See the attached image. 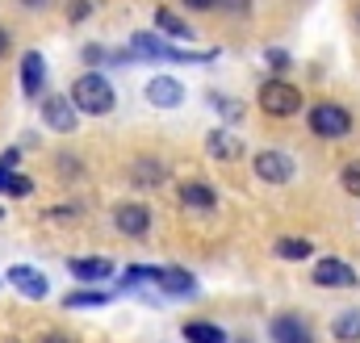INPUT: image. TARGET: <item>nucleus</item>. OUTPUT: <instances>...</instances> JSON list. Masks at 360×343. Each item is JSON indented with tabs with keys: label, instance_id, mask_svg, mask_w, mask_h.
Wrapping results in <instances>:
<instances>
[{
	"label": "nucleus",
	"instance_id": "obj_1",
	"mask_svg": "<svg viewBox=\"0 0 360 343\" xmlns=\"http://www.w3.org/2000/svg\"><path fill=\"white\" fill-rule=\"evenodd\" d=\"M72 105H76V113L105 117V113H113L117 96H113V84H109L101 72H84V76L72 84Z\"/></svg>",
	"mask_w": 360,
	"mask_h": 343
},
{
	"label": "nucleus",
	"instance_id": "obj_2",
	"mask_svg": "<svg viewBox=\"0 0 360 343\" xmlns=\"http://www.w3.org/2000/svg\"><path fill=\"white\" fill-rule=\"evenodd\" d=\"M260 109L269 117H293V113H302V92H297V84L272 76L260 84Z\"/></svg>",
	"mask_w": 360,
	"mask_h": 343
},
{
	"label": "nucleus",
	"instance_id": "obj_3",
	"mask_svg": "<svg viewBox=\"0 0 360 343\" xmlns=\"http://www.w3.org/2000/svg\"><path fill=\"white\" fill-rule=\"evenodd\" d=\"M306 122H310V134H319V138H344L352 130V113L335 101H319L306 113Z\"/></svg>",
	"mask_w": 360,
	"mask_h": 343
},
{
	"label": "nucleus",
	"instance_id": "obj_4",
	"mask_svg": "<svg viewBox=\"0 0 360 343\" xmlns=\"http://www.w3.org/2000/svg\"><path fill=\"white\" fill-rule=\"evenodd\" d=\"M126 59H180V63H197V59H210V55H197V51H172L164 38L155 34H130V55Z\"/></svg>",
	"mask_w": 360,
	"mask_h": 343
},
{
	"label": "nucleus",
	"instance_id": "obj_5",
	"mask_svg": "<svg viewBox=\"0 0 360 343\" xmlns=\"http://www.w3.org/2000/svg\"><path fill=\"white\" fill-rule=\"evenodd\" d=\"M310 280H314L319 289H356V285H360V280H356V268H352L348 259H335V256L319 259Z\"/></svg>",
	"mask_w": 360,
	"mask_h": 343
},
{
	"label": "nucleus",
	"instance_id": "obj_6",
	"mask_svg": "<svg viewBox=\"0 0 360 343\" xmlns=\"http://www.w3.org/2000/svg\"><path fill=\"white\" fill-rule=\"evenodd\" d=\"M42 122H46L51 130H59V134H72V130H76V122H80V113H76L72 96L55 92V96H46V101H42Z\"/></svg>",
	"mask_w": 360,
	"mask_h": 343
},
{
	"label": "nucleus",
	"instance_id": "obj_7",
	"mask_svg": "<svg viewBox=\"0 0 360 343\" xmlns=\"http://www.w3.org/2000/svg\"><path fill=\"white\" fill-rule=\"evenodd\" d=\"M4 280L21 293V297H30V302H42L46 293H51V285H46V276L38 272V268H30V264H13L8 272H4Z\"/></svg>",
	"mask_w": 360,
	"mask_h": 343
},
{
	"label": "nucleus",
	"instance_id": "obj_8",
	"mask_svg": "<svg viewBox=\"0 0 360 343\" xmlns=\"http://www.w3.org/2000/svg\"><path fill=\"white\" fill-rule=\"evenodd\" d=\"M272 343H314V331H310V323L302 318V314H293V310H285V314H276L269 327Z\"/></svg>",
	"mask_w": 360,
	"mask_h": 343
},
{
	"label": "nucleus",
	"instance_id": "obj_9",
	"mask_svg": "<svg viewBox=\"0 0 360 343\" xmlns=\"http://www.w3.org/2000/svg\"><path fill=\"white\" fill-rule=\"evenodd\" d=\"M113 226H117L122 235H130V239H143V235L151 231V209L139 205V201H126V205H117Z\"/></svg>",
	"mask_w": 360,
	"mask_h": 343
},
{
	"label": "nucleus",
	"instance_id": "obj_10",
	"mask_svg": "<svg viewBox=\"0 0 360 343\" xmlns=\"http://www.w3.org/2000/svg\"><path fill=\"white\" fill-rule=\"evenodd\" d=\"M155 289H160L164 297H197V276H193L188 268L168 264V268H160V280H155Z\"/></svg>",
	"mask_w": 360,
	"mask_h": 343
},
{
	"label": "nucleus",
	"instance_id": "obj_11",
	"mask_svg": "<svg viewBox=\"0 0 360 343\" xmlns=\"http://www.w3.org/2000/svg\"><path fill=\"white\" fill-rule=\"evenodd\" d=\"M256 176L264 184H289L293 180V160L285 151H260L256 155Z\"/></svg>",
	"mask_w": 360,
	"mask_h": 343
},
{
	"label": "nucleus",
	"instance_id": "obj_12",
	"mask_svg": "<svg viewBox=\"0 0 360 343\" xmlns=\"http://www.w3.org/2000/svg\"><path fill=\"white\" fill-rule=\"evenodd\" d=\"M42 88H46V59H42L38 51H25V55H21V92H25L30 101H38Z\"/></svg>",
	"mask_w": 360,
	"mask_h": 343
},
{
	"label": "nucleus",
	"instance_id": "obj_13",
	"mask_svg": "<svg viewBox=\"0 0 360 343\" xmlns=\"http://www.w3.org/2000/svg\"><path fill=\"white\" fill-rule=\"evenodd\" d=\"M147 101L155 109H176L180 101H184V88L172 76H155V80H147Z\"/></svg>",
	"mask_w": 360,
	"mask_h": 343
},
{
	"label": "nucleus",
	"instance_id": "obj_14",
	"mask_svg": "<svg viewBox=\"0 0 360 343\" xmlns=\"http://www.w3.org/2000/svg\"><path fill=\"white\" fill-rule=\"evenodd\" d=\"M68 268H72V276L84 280V285H96V280H109V276H113V264L105 256H76Z\"/></svg>",
	"mask_w": 360,
	"mask_h": 343
},
{
	"label": "nucleus",
	"instance_id": "obj_15",
	"mask_svg": "<svg viewBox=\"0 0 360 343\" xmlns=\"http://www.w3.org/2000/svg\"><path fill=\"white\" fill-rule=\"evenodd\" d=\"M180 201H184L193 214H210V209L218 205V197H214V188H210L205 180H184V184H180Z\"/></svg>",
	"mask_w": 360,
	"mask_h": 343
},
{
	"label": "nucleus",
	"instance_id": "obj_16",
	"mask_svg": "<svg viewBox=\"0 0 360 343\" xmlns=\"http://www.w3.org/2000/svg\"><path fill=\"white\" fill-rule=\"evenodd\" d=\"M155 30H160V34H168V38H180V42H188V38H193V25H188V21H180L168 4H160V8H155Z\"/></svg>",
	"mask_w": 360,
	"mask_h": 343
},
{
	"label": "nucleus",
	"instance_id": "obj_17",
	"mask_svg": "<svg viewBox=\"0 0 360 343\" xmlns=\"http://www.w3.org/2000/svg\"><path fill=\"white\" fill-rule=\"evenodd\" d=\"M205 143H210V155H214V160H239V155H243V143H239L235 134H226V130H214Z\"/></svg>",
	"mask_w": 360,
	"mask_h": 343
},
{
	"label": "nucleus",
	"instance_id": "obj_18",
	"mask_svg": "<svg viewBox=\"0 0 360 343\" xmlns=\"http://www.w3.org/2000/svg\"><path fill=\"white\" fill-rule=\"evenodd\" d=\"M184 339L188 343H226V331H222L218 323H201V318H193V323H184Z\"/></svg>",
	"mask_w": 360,
	"mask_h": 343
},
{
	"label": "nucleus",
	"instance_id": "obj_19",
	"mask_svg": "<svg viewBox=\"0 0 360 343\" xmlns=\"http://www.w3.org/2000/svg\"><path fill=\"white\" fill-rule=\"evenodd\" d=\"M331 335H335L340 343H360V310H344V314H335Z\"/></svg>",
	"mask_w": 360,
	"mask_h": 343
},
{
	"label": "nucleus",
	"instance_id": "obj_20",
	"mask_svg": "<svg viewBox=\"0 0 360 343\" xmlns=\"http://www.w3.org/2000/svg\"><path fill=\"white\" fill-rule=\"evenodd\" d=\"M109 302V293L105 289H76V293H68L63 297V306L68 310H96V306H105Z\"/></svg>",
	"mask_w": 360,
	"mask_h": 343
},
{
	"label": "nucleus",
	"instance_id": "obj_21",
	"mask_svg": "<svg viewBox=\"0 0 360 343\" xmlns=\"http://www.w3.org/2000/svg\"><path fill=\"white\" fill-rule=\"evenodd\" d=\"M155 280H160V268H151V264H130L122 272V289H139V285H155Z\"/></svg>",
	"mask_w": 360,
	"mask_h": 343
},
{
	"label": "nucleus",
	"instance_id": "obj_22",
	"mask_svg": "<svg viewBox=\"0 0 360 343\" xmlns=\"http://www.w3.org/2000/svg\"><path fill=\"white\" fill-rule=\"evenodd\" d=\"M276 256L281 259H310L314 256V243H310V239H293V235H285V239H276Z\"/></svg>",
	"mask_w": 360,
	"mask_h": 343
},
{
	"label": "nucleus",
	"instance_id": "obj_23",
	"mask_svg": "<svg viewBox=\"0 0 360 343\" xmlns=\"http://www.w3.org/2000/svg\"><path fill=\"white\" fill-rule=\"evenodd\" d=\"M340 184L352 193V197H360V160H352V164H344V172H340Z\"/></svg>",
	"mask_w": 360,
	"mask_h": 343
},
{
	"label": "nucleus",
	"instance_id": "obj_24",
	"mask_svg": "<svg viewBox=\"0 0 360 343\" xmlns=\"http://www.w3.org/2000/svg\"><path fill=\"white\" fill-rule=\"evenodd\" d=\"M30 193H34V180L21 176V172H13V180H8V197H30Z\"/></svg>",
	"mask_w": 360,
	"mask_h": 343
},
{
	"label": "nucleus",
	"instance_id": "obj_25",
	"mask_svg": "<svg viewBox=\"0 0 360 343\" xmlns=\"http://www.w3.org/2000/svg\"><path fill=\"white\" fill-rule=\"evenodd\" d=\"M89 13H92V4H89V0H72V4H68V21H72V25L89 21Z\"/></svg>",
	"mask_w": 360,
	"mask_h": 343
},
{
	"label": "nucleus",
	"instance_id": "obj_26",
	"mask_svg": "<svg viewBox=\"0 0 360 343\" xmlns=\"http://www.w3.org/2000/svg\"><path fill=\"white\" fill-rule=\"evenodd\" d=\"M218 4H226L235 17H248V13H252V0H218Z\"/></svg>",
	"mask_w": 360,
	"mask_h": 343
},
{
	"label": "nucleus",
	"instance_id": "obj_27",
	"mask_svg": "<svg viewBox=\"0 0 360 343\" xmlns=\"http://www.w3.org/2000/svg\"><path fill=\"white\" fill-rule=\"evenodd\" d=\"M218 105H222V113H226L231 122H239V117H243V105H239V101H218Z\"/></svg>",
	"mask_w": 360,
	"mask_h": 343
},
{
	"label": "nucleus",
	"instance_id": "obj_28",
	"mask_svg": "<svg viewBox=\"0 0 360 343\" xmlns=\"http://www.w3.org/2000/svg\"><path fill=\"white\" fill-rule=\"evenodd\" d=\"M218 0H184V8H193V13H205V8H214Z\"/></svg>",
	"mask_w": 360,
	"mask_h": 343
},
{
	"label": "nucleus",
	"instance_id": "obj_29",
	"mask_svg": "<svg viewBox=\"0 0 360 343\" xmlns=\"http://www.w3.org/2000/svg\"><path fill=\"white\" fill-rule=\"evenodd\" d=\"M42 343H76V339H72V335H63V331H46Z\"/></svg>",
	"mask_w": 360,
	"mask_h": 343
},
{
	"label": "nucleus",
	"instance_id": "obj_30",
	"mask_svg": "<svg viewBox=\"0 0 360 343\" xmlns=\"http://www.w3.org/2000/svg\"><path fill=\"white\" fill-rule=\"evenodd\" d=\"M8 180H13V168L0 164V193H8Z\"/></svg>",
	"mask_w": 360,
	"mask_h": 343
},
{
	"label": "nucleus",
	"instance_id": "obj_31",
	"mask_svg": "<svg viewBox=\"0 0 360 343\" xmlns=\"http://www.w3.org/2000/svg\"><path fill=\"white\" fill-rule=\"evenodd\" d=\"M84 59H89V63H101V59H105V51H101V46H89V51H84Z\"/></svg>",
	"mask_w": 360,
	"mask_h": 343
},
{
	"label": "nucleus",
	"instance_id": "obj_32",
	"mask_svg": "<svg viewBox=\"0 0 360 343\" xmlns=\"http://www.w3.org/2000/svg\"><path fill=\"white\" fill-rule=\"evenodd\" d=\"M269 59H272V67H285V63H289V55H285V51H272Z\"/></svg>",
	"mask_w": 360,
	"mask_h": 343
},
{
	"label": "nucleus",
	"instance_id": "obj_33",
	"mask_svg": "<svg viewBox=\"0 0 360 343\" xmlns=\"http://www.w3.org/2000/svg\"><path fill=\"white\" fill-rule=\"evenodd\" d=\"M21 4H25V8H46L51 0H21Z\"/></svg>",
	"mask_w": 360,
	"mask_h": 343
},
{
	"label": "nucleus",
	"instance_id": "obj_34",
	"mask_svg": "<svg viewBox=\"0 0 360 343\" xmlns=\"http://www.w3.org/2000/svg\"><path fill=\"white\" fill-rule=\"evenodd\" d=\"M4 55H8V34L0 30V59H4Z\"/></svg>",
	"mask_w": 360,
	"mask_h": 343
},
{
	"label": "nucleus",
	"instance_id": "obj_35",
	"mask_svg": "<svg viewBox=\"0 0 360 343\" xmlns=\"http://www.w3.org/2000/svg\"><path fill=\"white\" fill-rule=\"evenodd\" d=\"M356 21H360V8H356Z\"/></svg>",
	"mask_w": 360,
	"mask_h": 343
},
{
	"label": "nucleus",
	"instance_id": "obj_36",
	"mask_svg": "<svg viewBox=\"0 0 360 343\" xmlns=\"http://www.w3.org/2000/svg\"><path fill=\"white\" fill-rule=\"evenodd\" d=\"M0 218H4V209H0Z\"/></svg>",
	"mask_w": 360,
	"mask_h": 343
},
{
	"label": "nucleus",
	"instance_id": "obj_37",
	"mask_svg": "<svg viewBox=\"0 0 360 343\" xmlns=\"http://www.w3.org/2000/svg\"><path fill=\"white\" fill-rule=\"evenodd\" d=\"M0 285H4V280H0Z\"/></svg>",
	"mask_w": 360,
	"mask_h": 343
}]
</instances>
